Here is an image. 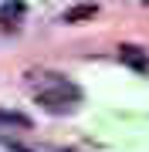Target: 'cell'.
Returning <instances> with one entry per match:
<instances>
[{"mask_svg":"<svg viewBox=\"0 0 149 152\" xmlns=\"http://www.w3.org/2000/svg\"><path fill=\"white\" fill-rule=\"evenodd\" d=\"M119 61H122L126 68L139 71V75L149 71V54H146L142 48H136V44H119Z\"/></svg>","mask_w":149,"mask_h":152,"instance_id":"cell-1","label":"cell"},{"mask_svg":"<svg viewBox=\"0 0 149 152\" xmlns=\"http://www.w3.org/2000/svg\"><path fill=\"white\" fill-rule=\"evenodd\" d=\"M0 125H17V129H27V118L24 115H17V112H0Z\"/></svg>","mask_w":149,"mask_h":152,"instance_id":"cell-3","label":"cell"},{"mask_svg":"<svg viewBox=\"0 0 149 152\" xmlns=\"http://www.w3.org/2000/svg\"><path fill=\"white\" fill-rule=\"evenodd\" d=\"M92 17H95V4H81L61 14V24H81V20H92Z\"/></svg>","mask_w":149,"mask_h":152,"instance_id":"cell-2","label":"cell"}]
</instances>
